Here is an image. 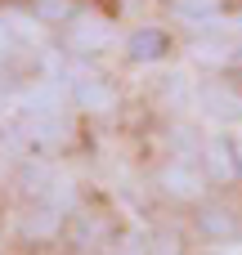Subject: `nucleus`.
I'll return each instance as SVG.
<instances>
[{
  "mask_svg": "<svg viewBox=\"0 0 242 255\" xmlns=\"http://www.w3.org/2000/svg\"><path fill=\"white\" fill-rule=\"evenodd\" d=\"M202 103H207L216 117H242V94L229 85V81H211V85H202Z\"/></svg>",
  "mask_w": 242,
  "mask_h": 255,
  "instance_id": "obj_7",
  "label": "nucleus"
},
{
  "mask_svg": "<svg viewBox=\"0 0 242 255\" xmlns=\"http://www.w3.org/2000/svg\"><path fill=\"white\" fill-rule=\"evenodd\" d=\"M229 72H234V81H238V85H242V49H238V54H234V58H229Z\"/></svg>",
  "mask_w": 242,
  "mask_h": 255,
  "instance_id": "obj_14",
  "label": "nucleus"
},
{
  "mask_svg": "<svg viewBox=\"0 0 242 255\" xmlns=\"http://www.w3.org/2000/svg\"><path fill=\"white\" fill-rule=\"evenodd\" d=\"M108 36V27L103 22H94V18H76L72 22V36H67V45L72 49H99V40Z\"/></svg>",
  "mask_w": 242,
  "mask_h": 255,
  "instance_id": "obj_10",
  "label": "nucleus"
},
{
  "mask_svg": "<svg viewBox=\"0 0 242 255\" xmlns=\"http://www.w3.org/2000/svg\"><path fill=\"white\" fill-rule=\"evenodd\" d=\"M207 170H211V179H220V184L238 179V148H234L229 139H211V148H207Z\"/></svg>",
  "mask_w": 242,
  "mask_h": 255,
  "instance_id": "obj_6",
  "label": "nucleus"
},
{
  "mask_svg": "<svg viewBox=\"0 0 242 255\" xmlns=\"http://www.w3.org/2000/svg\"><path fill=\"white\" fill-rule=\"evenodd\" d=\"M171 49V36L162 31V27H139V31H130V40H126V54L135 58V63H153V58H162Z\"/></svg>",
  "mask_w": 242,
  "mask_h": 255,
  "instance_id": "obj_4",
  "label": "nucleus"
},
{
  "mask_svg": "<svg viewBox=\"0 0 242 255\" xmlns=\"http://www.w3.org/2000/svg\"><path fill=\"white\" fill-rule=\"evenodd\" d=\"M238 179H242V148H238Z\"/></svg>",
  "mask_w": 242,
  "mask_h": 255,
  "instance_id": "obj_15",
  "label": "nucleus"
},
{
  "mask_svg": "<svg viewBox=\"0 0 242 255\" xmlns=\"http://www.w3.org/2000/svg\"><path fill=\"white\" fill-rule=\"evenodd\" d=\"M58 224H63V220H58V211H49V206L40 202V206H31V211L18 220V233H22L27 242H49V238L58 233Z\"/></svg>",
  "mask_w": 242,
  "mask_h": 255,
  "instance_id": "obj_5",
  "label": "nucleus"
},
{
  "mask_svg": "<svg viewBox=\"0 0 242 255\" xmlns=\"http://www.w3.org/2000/svg\"><path fill=\"white\" fill-rule=\"evenodd\" d=\"M31 13L40 18V22H76V4L72 0H31Z\"/></svg>",
  "mask_w": 242,
  "mask_h": 255,
  "instance_id": "obj_11",
  "label": "nucleus"
},
{
  "mask_svg": "<svg viewBox=\"0 0 242 255\" xmlns=\"http://www.w3.org/2000/svg\"><path fill=\"white\" fill-rule=\"evenodd\" d=\"M13 49H18V36H13V27L0 18V58H9Z\"/></svg>",
  "mask_w": 242,
  "mask_h": 255,
  "instance_id": "obj_13",
  "label": "nucleus"
},
{
  "mask_svg": "<svg viewBox=\"0 0 242 255\" xmlns=\"http://www.w3.org/2000/svg\"><path fill=\"white\" fill-rule=\"evenodd\" d=\"M171 9L180 18H211L220 9V0H171Z\"/></svg>",
  "mask_w": 242,
  "mask_h": 255,
  "instance_id": "obj_12",
  "label": "nucleus"
},
{
  "mask_svg": "<svg viewBox=\"0 0 242 255\" xmlns=\"http://www.w3.org/2000/svg\"><path fill=\"white\" fill-rule=\"evenodd\" d=\"M198 233L211 242H229V238H238V215L220 202H207V206H198Z\"/></svg>",
  "mask_w": 242,
  "mask_h": 255,
  "instance_id": "obj_2",
  "label": "nucleus"
},
{
  "mask_svg": "<svg viewBox=\"0 0 242 255\" xmlns=\"http://www.w3.org/2000/svg\"><path fill=\"white\" fill-rule=\"evenodd\" d=\"M108 238H112V229H108V220H99V215H94V220H90V215H81V220L72 224V242H76V247H85V251H90V247H103Z\"/></svg>",
  "mask_w": 242,
  "mask_h": 255,
  "instance_id": "obj_8",
  "label": "nucleus"
},
{
  "mask_svg": "<svg viewBox=\"0 0 242 255\" xmlns=\"http://www.w3.org/2000/svg\"><path fill=\"white\" fill-rule=\"evenodd\" d=\"M76 103L81 108H112V90H108V81H99V76H85V81H76Z\"/></svg>",
  "mask_w": 242,
  "mask_h": 255,
  "instance_id": "obj_9",
  "label": "nucleus"
},
{
  "mask_svg": "<svg viewBox=\"0 0 242 255\" xmlns=\"http://www.w3.org/2000/svg\"><path fill=\"white\" fill-rule=\"evenodd\" d=\"M162 188H166L171 197H180V202H193V197L202 193V170H198L193 161H171V166L162 170Z\"/></svg>",
  "mask_w": 242,
  "mask_h": 255,
  "instance_id": "obj_3",
  "label": "nucleus"
},
{
  "mask_svg": "<svg viewBox=\"0 0 242 255\" xmlns=\"http://www.w3.org/2000/svg\"><path fill=\"white\" fill-rule=\"evenodd\" d=\"M18 139H22V148H31V152H49V148L63 139L58 112H27V117L18 121Z\"/></svg>",
  "mask_w": 242,
  "mask_h": 255,
  "instance_id": "obj_1",
  "label": "nucleus"
}]
</instances>
